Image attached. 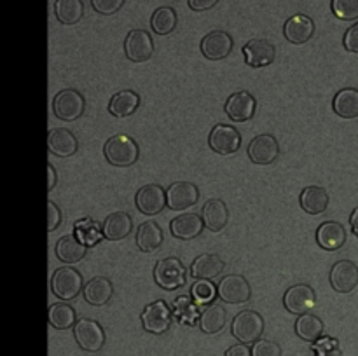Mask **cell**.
I'll list each match as a JSON object with an SVG mask.
<instances>
[{
  "label": "cell",
  "mask_w": 358,
  "mask_h": 356,
  "mask_svg": "<svg viewBox=\"0 0 358 356\" xmlns=\"http://www.w3.org/2000/svg\"><path fill=\"white\" fill-rule=\"evenodd\" d=\"M332 108L343 119L358 117V89L345 87V89L339 91L332 100Z\"/></svg>",
  "instance_id": "cell-33"
},
{
  "label": "cell",
  "mask_w": 358,
  "mask_h": 356,
  "mask_svg": "<svg viewBox=\"0 0 358 356\" xmlns=\"http://www.w3.org/2000/svg\"><path fill=\"white\" fill-rule=\"evenodd\" d=\"M343 44H345L346 51L358 54V23H355L353 27H350L348 30H346Z\"/></svg>",
  "instance_id": "cell-42"
},
{
  "label": "cell",
  "mask_w": 358,
  "mask_h": 356,
  "mask_svg": "<svg viewBox=\"0 0 358 356\" xmlns=\"http://www.w3.org/2000/svg\"><path fill=\"white\" fill-rule=\"evenodd\" d=\"M135 241L140 251H143V253H152V251L159 250V246L163 244L164 234L154 220H147V222L140 223L138 229H136Z\"/></svg>",
  "instance_id": "cell-28"
},
{
  "label": "cell",
  "mask_w": 358,
  "mask_h": 356,
  "mask_svg": "<svg viewBox=\"0 0 358 356\" xmlns=\"http://www.w3.org/2000/svg\"><path fill=\"white\" fill-rule=\"evenodd\" d=\"M62 209L55 205L52 201H48V232H52V230L58 229L62 225Z\"/></svg>",
  "instance_id": "cell-41"
},
{
  "label": "cell",
  "mask_w": 358,
  "mask_h": 356,
  "mask_svg": "<svg viewBox=\"0 0 358 356\" xmlns=\"http://www.w3.org/2000/svg\"><path fill=\"white\" fill-rule=\"evenodd\" d=\"M315 300H317V295H315L313 288L310 285L301 283V285H294L287 290L285 295H283V306L289 313L301 316L315 306Z\"/></svg>",
  "instance_id": "cell-16"
},
{
  "label": "cell",
  "mask_w": 358,
  "mask_h": 356,
  "mask_svg": "<svg viewBox=\"0 0 358 356\" xmlns=\"http://www.w3.org/2000/svg\"><path fill=\"white\" fill-rule=\"evenodd\" d=\"M201 218L210 232H220L229 222V209L220 199H208L201 209Z\"/></svg>",
  "instance_id": "cell-23"
},
{
  "label": "cell",
  "mask_w": 358,
  "mask_h": 356,
  "mask_svg": "<svg viewBox=\"0 0 358 356\" xmlns=\"http://www.w3.org/2000/svg\"><path fill=\"white\" fill-rule=\"evenodd\" d=\"M48 147L58 157H70L79 150V142L70 129L56 128L49 131Z\"/></svg>",
  "instance_id": "cell-25"
},
{
  "label": "cell",
  "mask_w": 358,
  "mask_h": 356,
  "mask_svg": "<svg viewBox=\"0 0 358 356\" xmlns=\"http://www.w3.org/2000/svg\"><path fill=\"white\" fill-rule=\"evenodd\" d=\"M331 285L339 293H352L358 285V267L355 262L338 260L331 269Z\"/></svg>",
  "instance_id": "cell-17"
},
{
  "label": "cell",
  "mask_w": 358,
  "mask_h": 356,
  "mask_svg": "<svg viewBox=\"0 0 358 356\" xmlns=\"http://www.w3.org/2000/svg\"><path fill=\"white\" fill-rule=\"evenodd\" d=\"M86 110L84 94L77 89H62L52 98V114L62 121H76Z\"/></svg>",
  "instance_id": "cell-4"
},
{
  "label": "cell",
  "mask_w": 358,
  "mask_h": 356,
  "mask_svg": "<svg viewBox=\"0 0 358 356\" xmlns=\"http://www.w3.org/2000/svg\"><path fill=\"white\" fill-rule=\"evenodd\" d=\"M55 14L62 24H77L84 16L83 0H55Z\"/></svg>",
  "instance_id": "cell-35"
},
{
  "label": "cell",
  "mask_w": 358,
  "mask_h": 356,
  "mask_svg": "<svg viewBox=\"0 0 358 356\" xmlns=\"http://www.w3.org/2000/svg\"><path fill=\"white\" fill-rule=\"evenodd\" d=\"M140 107V94H136L135 91L124 89L115 93L110 98V103H108V112H110L114 117H129L136 112V108Z\"/></svg>",
  "instance_id": "cell-30"
},
{
  "label": "cell",
  "mask_w": 358,
  "mask_h": 356,
  "mask_svg": "<svg viewBox=\"0 0 358 356\" xmlns=\"http://www.w3.org/2000/svg\"><path fill=\"white\" fill-rule=\"evenodd\" d=\"M248 157L254 164H259V166H268V164H273L280 156V143L278 140L273 135H259L248 143L247 150Z\"/></svg>",
  "instance_id": "cell-12"
},
{
  "label": "cell",
  "mask_w": 358,
  "mask_h": 356,
  "mask_svg": "<svg viewBox=\"0 0 358 356\" xmlns=\"http://www.w3.org/2000/svg\"><path fill=\"white\" fill-rule=\"evenodd\" d=\"M208 145L219 156H231L241 147V135L236 128L227 124H217L210 131Z\"/></svg>",
  "instance_id": "cell-11"
},
{
  "label": "cell",
  "mask_w": 358,
  "mask_h": 356,
  "mask_svg": "<svg viewBox=\"0 0 358 356\" xmlns=\"http://www.w3.org/2000/svg\"><path fill=\"white\" fill-rule=\"evenodd\" d=\"M226 356H252V349L247 344L231 346L226 351Z\"/></svg>",
  "instance_id": "cell-44"
},
{
  "label": "cell",
  "mask_w": 358,
  "mask_h": 356,
  "mask_svg": "<svg viewBox=\"0 0 358 356\" xmlns=\"http://www.w3.org/2000/svg\"><path fill=\"white\" fill-rule=\"evenodd\" d=\"M84 300L91 306H105L108 300L114 295V285L108 278L103 276H96V278L90 279V281L84 285Z\"/></svg>",
  "instance_id": "cell-27"
},
{
  "label": "cell",
  "mask_w": 358,
  "mask_h": 356,
  "mask_svg": "<svg viewBox=\"0 0 358 356\" xmlns=\"http://www.w3.org/2000/svg\"><path fill=\"white\" fill-rule=\"evenodd\" d=\"M226 267V262L217 253H203L194 258L191 265V276L196 281H212Z\"/></svg>",
  "instance_id": "cell-20"
},
{
  "label": "cell",
  "mask_w": 358,
  "mask_h": 356,
  "mask_svg": "<svg viewBox=\"0 0 358 356\" xmlns=\"http://www.w3.org/2000/svg\"><path fill=\"white\" fill-rule=\"evenodd\" d=\"M177 23L178 16L173 7L170 6H163L156 9L152 17H150V27H152L154 34L157 35H170L177 28Z\"/></svg>",
  "instance_id": "cell-36"
},
{
  "label": "cell",
  "mask_w": 358,
  "mask_h": 356,
  "mask_svg": "<svg viewBox=\"0 0 358 356\" xmlns=\"http://www.w3.org/2000/svg\"><path fill=\"white\" fill-rule=\"evenodd\" d=\"M51 290L58 299L72 300L83 292V276L73 267H59L51 276Z\"/></svg>",
  "instance_id": "cell-5"
},
{
  "label": "cell",
  "mask_w": 358,
  "mask_h": 356,
  "mask_svg": "<svg viewBox=\"0 0 358 356\" xmlns=\"http://www.w3.org/2000/svg\"><path fill=\"white\" fill-rule=\"evenodd\" d=\"M133 230V218L129 213L126 212H115L110 213L107 218L103 220L101 225V234L107 237L108 241H121L131 234Z\"/></svg>",
  "instance_id": "cell-21"
},
{
  "label": "cell",
  "mask_w": 358,
  "mask_h": 356,
  "mask_svg": "<svg viewBox=\"0 0 358 356\" xmlns=\"http://www.w3.org/2000/svg\"><path fill=\"white\" fill-rule=\"evenodd\" d=\"M227 117L234 122H247L254 119L255 110H257V100L254 94L248 91H238V93L231 94L227 98L226 105H224Z\"/></svg>",
  "instance_id": "cell-13"
},
{
  "label": "cell",
  "mask_w": 358,
  "mask_h": 356,
  "mask_svg": "<svg viewBox=\"0 0 358 356\" xmlns=\"http://www.w3.org/2000/svg\"><path fill=\"white\" fill-rule=\"evenodd\" d=\"M166 198L170 209H187L199 201V188L192 181H175L168 187Z\"/></svg>",
  "instance_id": "cell-15"
},
{
  "label": "cell",
  "mask_w": 358,
  "mask_h": 356,
  "mask_svg": "<svg viewBox=\"0 0 358 356\" xmlns=\"http://www.w3.org/2000/svg\"><path fill=\"white\" fill-rule=\"evenodd\" d=\"M231 332L241 344H252V342L261 341L264 334V318L257 311L245 309L234 316Z\"/></svg>",
  "instance_id": "cell-2"
},
{
  "label": "cell",
  "mask_w": 358,
  "mask_h": 356,
  "mask_svg": "<svg viewBox=\"0 0 358 356\" xmlns=\"http://www.w3.org/2000/svg\"><path fill=\"white\" fill-rule=\"evenodd\" d=\"M227 323V311L224 309V306L220 304H212V306L206 307L205 311L199 316V328H201L205 334L215 335L226 327Z\"/></svg>",
  "instance_id": "cell-32"
},
{
  "label": "cell",
  "mask_w": 358,
  "mask_h": 356,
  "mask_svg": "<svg viewBox=\"0 0 358 356\" xmlns=\"http://www.w3.org/2000/svg\"><path fill=\"white\" fill-rule=\"evenodd\" d=\"M48 173H49V181H48V191H52L56 185V171L52 168V164H48Z\"/></svg>",
  "instance_id": "cell-46"
},
{
  "label": "cell",
  "mask_w": 358,
  "mask_h": 356,
  "mask_svg": "<svg viewBox=\"0 0 358 356\" xmlns=\"http://www.w3.org/2000/svg\"><path fill=\"white\" fill-rule=\"evenodd\" d=\"M332 13L343 21L358 20V0H332Z\"/></svg>",
  "instance_id": "cell-37"
},
{
  "label": "cell",
  "mask_w": 358,
  "mask_h": 356,
  "mask_svg": "<svg viewBox=\"0 0 358 356\" xmlns=\"http://www.w3.org/2000/svg\"><path fill=\"white\" fill-rule=\"evenodd\" d=\"M192 297L196 299V304H208L215 299L217 286L212 285V281H194L192 285Z\"/></svg>",
  "instance_id": "cell-38"
},
{
  "label": "cell",
  "mask_w": 358,
  "mask_h": 356,
  "mask_svg": "<svg viewBox=\"0 0 358 356\" xmlns=\"http://www.w3.org/2000/svg\"><path fill=\"white\" fill-rule=\"evenodd\" d=\"M73 337L80 349L87 353H98L105 346V330L98 321L83 318L73 327Z\"/></svg>",
  "instance_id": "cell-6"
},
{
  "label": "cell",
  "mask_w": 358,
  "mask_h": 356,
  "mask_svg": "<svg viewBox=\"0 0 358 356\" xmlns=\"http://www.w3.org/2000/svg\"><path fill=\"white\" fill-rule=\"evenodd\" d=\"M324 321L318 316H315V314H301L296 320V334L306 342L318 341L324 335Z\"/></svg>",
  "instance_id": "cell-34"
},
{
  "label": "cell",
  "mask_w": 358,
  "mask_h": 356,
  "mask_svg": "<svg viewBox=\"0 0 358 356\" xmlns=\"http://www.w3.org/2000/svg\"><path fill=\"white\" fill-rule=\"evenodd\" d=\"M205 229V222L196 213H182L170 223V230L177 239H194Z\"/></svg>",
  "instance_id": "cell-22"
},
{
  "label": "cell",
  "mask_w": 358,
  "mask_h": 356,
  "mask_svg": "<svg viewBox=\"0 0 358 356\" xmlns=\"http://www.w3.org/2000/svg\"><path fill=\"white\" fill-rule=\"evenodd\" d=\"M219 3V0H189V7L196 13H203V10H210Z\"/></svg>",
  "instance_id": "cell-43"
},
{
  "label": "cell",
  "mask_w": 358,
  "mask_h": 356,
  "mask_svg": "<svg viewBox=\"0 0 358 356\" xmlns=\"http://www.w3.org/2000/svg\"><path fill=\"white\" fill-rule=\"evenodd\" d=\"M126 58L133 63L149 61L154 54V40L150 34L142 28H135L126 35L124 40Z\"/></svg>",
  "instance_id": "cell-9"
},
{
  "label": "cell",
  "mask_w": 358,
  "mask_h": 356,
  "mask_svg": "<svg viewBox=\"0 0 358 356\" xmlns=\"http://www.w3.org/2000/svg\"><path fill=\"white\" fill-rule=\"evenodd\" d=\"M105 159L117 168H128L138 161L140 150L135 140L126 135H115L107 140L103 147Z\"/></svg>",
  "instance_id": "cell-1"
},
{
  "label": "cell",
  "mask_w": 358,
  "mask_h": 356,
  "mask_svg": "<svg viewBox=\"0 0 358 356\" xmlns=\"http://www.w3.org/2000/svg\"><path fill=\"white\" fill-rule=\"evenodd\" d=\"M243 56L247 65L261 68V66H268L275 61L276 47L266 38H252L243 45Z\"/></svg>",
  "instance_id": "cell-18"
},
{
  "label": "cell",
  "mask_w": 358,
  "mask_h": 356,
  "mask_svg": "<svg viewBox=\"0 0 358 356\" xmlns=\"http://www.w3.org/2000/svg\"><path fill=\"white\" fill-rule=\"evenodd\" d=\"M317 243L320 244L324 250L336 251L339 248H343V244L346 243V229L343 223L334 222V220H329L324 222L317 229Z\"/></svg>",
  "instance_id": "cell-26"
},
{
  "label": "cell",
  "mask_w": 358,
  "mask_h": 356,
  "mask_svg": "<svg viewBox=\"0 0 358 356\" xmlns=\"http://www.w3.org/2000/svg\"><path fill=\"white\" fill-rule=\"evenodd\" d=\"M135 205L140 213L147 216H154L163 212L168 206L166 191L159 184H149L140 187L135 195Z\"/></svg>",
  "instance_id": "cell-10"
},
{
  "label": "cell",
  "mask_w": 358,
  "mask_h": 356,
  "mask_svg": "<svg viewBox=\"0 0 358 356\" xmlns=\"http://www.w3.org/2000/svg\"><path fill=\"white\" fill-rule=\"evenodd\" d=\"M350 225H352V230L353 234L358 237V206L352 212V215H350Z\"/></svg>",
  "instance_id": "cell-45"
},
{
  "label": "cell",
  "mask_w": 358,
  "mask_h": 356,
  "mask_svg": "<svg viewBox=\"0 0 358 356\" xmlns=\"http://www.w3.org/2000/svg\"><path fill=\"white\" fill-rule=\"evenodd\" d=\"M126 0H91V6L96 10L98 14H103V16H112L117 10L122 9Z\"/></svg>",
  "instance_id": "cell-40"
},
{
  "label": "cell",
  "mask_w": 358,
  "mask_h": 356,
  "mask_svg": "<svg viewBox=\"0 0 358 356\" xmlns=\"http://www.w3.org/2000/svg\"><path fill=\"white\" fill-rule=\"evenodd\" d=\"M140 320H142L143 330L154 335H161L170 328L171 311L164 300H154V302L147 304Z\"/></svg>",
  "instance_id": "cell-7"
},
{
  "label": "cell",
  "mask_w": 358,
  "mask_h": 356,
  "mask_svg": "<svg viewBox=\"0 0 358 356\" xmlns=\"http://www.w3.org/2000/svg\"><path fill=\"white\" fill-rule=\"evenodd\" d=\"M48 320L56 330H70L77 325V313L70 304L56 302L49 307Z\"/></svg>",
  "instance_id": "cell-31"
},
{
  "label": "cell",
  "mask_w": 358,
  "mask_h": 356,
  "mask_svg": "<svg viewBox=\"0 0 358 356\" xmlns=\"http://www.w3.org/2000/svg\"><path fill=\"white\" fill-rule=\"evenodd\" d=\"M234 47V40L227 31L213 30L206 34L201 40V52L210 61H220L227 58Z\"/></svg>",
  "instance_id": "cell-14"
},
{
  "label": "cell",
  "mask_w": 358,
  "mask_h": 356,
  "mask_svg": "<svg viewBox=\"0 0 358 356\" xmlns=\"http://www.w3.org/2000/svg\"><path fill=\"white\" fill-rule=\"evenodd\" d=\"M154 281L163 290H178L187 283V269L177 257L161 258L154 267Z\"/></svg>",
  "instance_id": "cell-3"
},
{
  "label": "cell",
  "mask_w": 358,
  "mask_h": 356,
  "mask_svg": "<svg viewBox=\"0 0 358 356\" xmlns=\"http://www.w3.org/2000/svg\"><path fill=\"white\" fill-rule=\"evenodd\" d=\"M283 35L290 44H306L315 35V21L306 14H294L283 24Z\"/></svg>",
  "instance_id": "cell-19"
},
{
  "label": "cell",
  "mask_w": 358,
  "mask_h": 356,
  "mask_svg": "<svg viewBox=\"0 0 358 356\" xmlns=\"http://www.w3.org/2000/svg\"><path fill=\"white\" fill-rule=\"evenodd\" d=\"M217 293L226 304H245L250 300L252 288L241 274H227L217 285Z\"/></svg>",
  "instance_id": "cell-8"
},
{
  "label": "cell",
  "mask_w": 358,
  "mask_h": 356,
  "mask_svg": "<svg viewBox=\"0 0 358 356\" xmlns=\"http://www.w3.org/2000/svg\"><path fill=\"white\" fill-rule=\"evenodd\" d=\"M282 348L278 342L269 341V339H261L252 348V356H282Z\"/></svg>",
  "instance_id": "cell-39"
},
{
  "label": "cell",
  "mask_w": 358,
  "mask_h": 356,
  "mask_svg": "<svg viewBox=\"0 0 358 356\" xmlns=\"http://www.w3.org/2000/svg\"><path fill=\"white\" fill-rule=\"evenodd\" d=\"M56 258L72 265L83 260L87 253V244L76 236H63L56 241Z\"/></svg>",
  "instance_id": "cell-24"
},
{
  "label": "cell",
  "mask_w": 358,
  "mask_h": 356,
  "mask_svg": "<svg viewBox=\"0 0 358 356\" xmlns=\"http://www.w3.org/2000/svg\"><path fill=\"white\" fill-rule=\"evenodd\" d=\"M301 208L308 213V215H320L327 209L329 206V194L324 187L320 185H310V187L303 188L299 195Z\"/></svg>",
  "instance_id": "cell-29"
}]
</instances>
